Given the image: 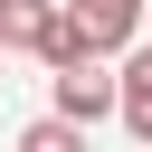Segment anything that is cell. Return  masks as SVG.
Here are the masks:
<instances>
[{"label": "cell", "instance_id": "2", "mask_svg": "<svg viewBox=\"0 0 152 152\" xmlns=\"http://www.w3.org/2000/svg\"><path fill=\"white\" fill-rule=\"evenodd\" d=\"M133 28H142V0H66V48H76V57L133 48Z\"/></svg>", "mask_w": 152, "mask_h": 152}, {"label": "cell", "instance_id": "5", "mask_svg": "<svg viewBox=\"0 0 152 152\" xmlns=\"http://www.w3.org/2000/svg\"><path fill=\"white\" fill-rule=\"evenodd\" d=\"M19 152H86V124H66V114H38V124L19 133Z\"/></svg>", "mask_w": 152, "mask_h": 152}, {"label": "cell", "instance_id": "4", "mask_svg": "<svg viewBox=\"0 0 152 152\" xmlns=\"http://www.w3.org/2000/svg\"><path fill=\"white\" fill-rule=\"evenodd\" d=\"M114 114H124V133H133V142H152V48H133V57H124V104H114Z\"/></svg>", "mask_w": 152, "mask_h": 152}, {"label": "cell", "instance_id": "1", "mask_svg": "<svg viewBox=\"0 0 152 152\" xmlns=\"http://www.w3.org/2000/svg\"><path fill=\"white\" fill-rule=\"evenodd\" d=\"M0 48L66 66V57H76V48H66V0H0Z\"/></svg>", "mask_w": 152, "mask_h": 152}, {"label": "cell", "instance_id": "3", "mask_svg": "<svg viewBox=\"0 0 152 152\" xmlns=\"http://www.w3.org/2000/svg\"><path fill=\"white\" fill-rule=\"evenodd\" d=\"M114 104H124V76H104L95 57H66V66H57V114H66V124H104Z\"/></svg>", "mask_w": 152, "mask_h": 152}]
</instances>
